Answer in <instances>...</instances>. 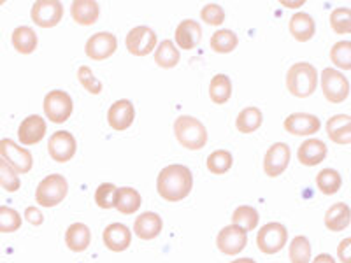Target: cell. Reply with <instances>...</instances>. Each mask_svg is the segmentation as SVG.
Returning a JSON list of instances; mask_svg holds the SVG:
<instances>
[{
    "label": "cell",
    "mask_w": 351,
    "mask_h": 263,
    "mask_svg": "<svg viewBox=\"0 0 351 263\" xmlns=\"http://www.w3.org/2000/svg\"><path fill=\"white\" fill-rule=\"evenodd\" d=\"M192 190L193 174L186 165H167L156 177V192L167 202H181L192 193Z\"/></svg>",
    "instance_id": "obj_1"
},
{
    "label": "cell",
    "mask_w": 351,
    "mask_h": 263,
    "mask_svg": "<svg viewBox=\"0 0 351 263\" xmlns=\"http://www.w3.org/2000/svg\"><path fill=\"white\" fill-rule=\"evenodd\" d=\"M176 140L190 151H199L208 144V128L193 116H178L174 121Z\"/></svg>",
    "instance_id": "obj_2"
},
{
    "label": "cell",
    "mask_w": 351,
    "mask_h": 263,
    "mask_svg": "<svg viewBox=\"0 0 351 263\" xmlns=\"http://www.w3.org/2000/svg\"><path fill=\"white\" fill-rule=\"evenodd\" d=\"M288 92L297 99H307L316 92L318 88V71L315 65L307 62L293 64L287 72Z\"/></svg>",
    "instance_id": "obj_3"
},
{
    "label": "cell",
    "mask_w": 351,
    "mask_h": 263,
    "mask_svg": "<svg viewBox=\"0 0 351 263\" xmlns=\"http://www.w3.org/2000/svg\"><path fill=\"white\" fill-rule=\"evenodd\" d=\"M69 193V183L62 174L46 175L36 190V200L40 208H56L65 200Z\"/></svg>",
    "instance_id": "obj_4"
},
{
    "label": "cell",
    "mask_w": 351,
    "mask_h": 263,
    "mask_svg": "<svg viewBox=\"0 0 351 263\" xmlns=\"http://www.w3.org/2000/svg\"><path fill=\"white\" fill-rule=\"evenodd\" d=\"M44 114L51 123H65L72 116L74 111V102H72V97L69 95L64 90H51L49 93H46L44 97Z\"/></svg>",
    "instance_id": "obj_5"
},
{
    "label": "cell",
    "mask_w": 351,
    "mask_h": 263,
    "mask_svg": "<svg viewBox=\"0 0 351 263\" xmlns=\"http://www.w3.org/2000/svg\"><path fill=\"white\" fill-rule=\"evenodd\" d=\"M322 92L330 104H341L350 97V81L337 68L327 67L322 72Z\"/></svg>",
    "instance_id": "obj_6"
},
{
    "label": "cell",
    "mask_w": 351,
    "mask_h": 263,
    "mask_svg": "<svg viewBox=\"0 0 351 263\" xmlns=\"http://www.w3.org/2000/svg\"><path fill=\"white\" fill-rule=\"evenodd\" d=\"M288 242V230L285 225L272 223L263 225L256 234V247L263 255H276L280 253Z\"/></svg>",
    "instance_id": "obj_7"
},
{
    "label": "cell",
    "mask_w": 351,
    "mask_h": 263,
    "mask_svg": "<svg viewBox=\"0 0 351 263\" xmlns=\"http://www.w3.org/2000/svg\"><path fill=\"white\" fill-rule=\"evenodd\" d=\"M0 158H4L18 174H28L34 167L32 153L11 139L0 140Z\"/></svg>",
    "instance_id": "obj_8"
},
{
    "label": "cell",
    "mask_w": 351,
    "mask_h": 263,
    "mask_svg": "<svg viewBox=\"0 0 351 263\" xmlns=\"http://www.w3.org/2000/svg\"><path fill=\"white\" fill-rule=\"evenodd\" d=\"M128 53L134 56H148L156 49V34L153 28L141 25V27L132 28L125 39Z\"/></svg>",
    "instance_id": "obj_9"
},
{
    "label": "cell",
    "mask_w": 351,
    "mask_h": 263,
    "mask_svg": "<svg viewBox=\"0 0 351 263\" xmlns=\"http://www.w3.org/2000/svg\"><path fill=\"white\" fill-rule=\"evenodd\" d=\"M32 21L40 28H53L64 18V4L58 0H37L30 11Z\"/></svg>",
    "instance_id": "obj_10"
},
{
    "label": "cell",
    "mask_w": 351,
    "mask_h": 263,
    "mask_svg": "<svg viewBox=\"0 0 351 263\" xmlns=\"http://www.w3.org/2000/svg\"><path fill=\"white\" fill-rule=\"evenodd\" d=\"M77 151L76 137L67 130L55 132L48 140V153L56 164H67Z\"/></svg>",
    "instance_id": "obj_11"
},
{
    "label": "cell",
    "mask_w": 351,
    "mask_h": 263,
    "mask_svg": "<svg viewBox=\"0 0 351 263\" xmlns=\"http://www.w3.org/2000/svg\"><path fill=\"white\" fill-rule=\"evenodd\" d=\"M247 244V231L237 225H228L218 231L216 247L227 256H237Z\"/></svg>",
    "instance_id": "obj_12"
},
{
    "label": "cell",
    "mask_w": 351,
    "mask_h": 263,
    "mask_svg": "<svg viewBox=\"0 0 351 263\" xmlns=\"http://www.w3.org/2000/svg\"><path fill=\"white\" fill-rule=\"evenodd\" d=\"M116 49H118V39L111 32L93 34L84 46V53H86L88 58L95 62L108 60L114 55Z\"/></svg>",
    "instance_id": "obj_13"
},
{
    "label": "cell",
    "mask_w": 351,
    "mask_h": 263,
    "mask_svg": "<svg viewBox=\"0 0 351 263\" xmlns=\"http://www.w3.org/2000/svg\"><path fill=\"white\" fill-rule=\"evenodd\" d=\"M290 158L291 149L288 144H272L271 148L267 149V153H265V158H263V172H265L269 177H278V175H281L288 168Z\"/></svg>",
    "instance_id": "obj_14"
},
{
    "label": "cell",
    "mask_w": 351,
    "mask_h": 263,
    "mask_svg": "<svg viewBox=\"0 0 351 263\" xmlns=\"http://www.w3.org/2000/svg\"><path fill=\"white\" fill-rule=\"evenodd\" d=\"M136 120V105L128 99L116 100L108 111V123L112 130H128Z\"/></svg>",
    "instance_id": "obj_15"
},
{
    "label": "cell",
    "mask_w": 351,
    "mask_h": 263,
    "mask_svg": "<svg viewBox=\"0 0 351 263\" xmlns=\"http://www.w3.org/2000/svg\"><path fill=\"white\" fill-rule=\"evenodd\" d=\"M285 130L291 136L297 137H307L315 136L316 132L322 128V121H319L318 116L307 114V112H293L285 120L283 123Z\"/></svg>",
    "instance_id": "obj_16"
},
{
    "label": "cell",
    "mask_w": 351,
    "mask_h": 263,
    "mask_svg": "<svg viewBox=\"0 0 351 263\" xmlns=\"http://www.w3.org/2000/svg\"><path fill=\"white\" fill-rule=\"evenodd\" d=\"M46 130H48V127H46V121H44L43 116L30 114L20 123L18 139L23 146H34V144H39L44 139Z\"/></svg>",
    "instance_id": "obj_17"
},
{
    "label": "cell",
    "mask_w": 351,
    "mask_h": 263,
    "mask_svg": "<svg viewBox=\"0 0 351 263\" xmlns=\"http://www.w3.org/2000/svg\"><path fill=\"white\" fill-rule=\"evenodd\" d=\"M174 39L178 49H184V51L195 49L202 39V27L195 20H183L176 28Z\"/></svg>",
    "instance_id": "obj_18"
},
{
    "label": "cell",
    "mask_w": 351,
    "mask_h": 263,
    "mask_svg": "<svg viewBox=\"0 0 351 263\" xmlns=\"http://www.w3.org/2000/svg\"><path fill=\"white\" fill-rule=\"evenodd\" d=\"M102 240L104 246L112 253L127 251L132 244V231L123 223H111L102 231Z\"/></svg>",
    "instance_id": "obj_19"
},
{
    "label": "cell",
    "mask_w": 351,
    "mask_h": 263,
    "mask_svg": "<svg viewBox=\"0 0 351 263\" xmlns=\"http://www.w3.org/2000/svg\"><path fill=\"white\" fill-rule=\"evenodd\" d=\"M164 230V219L156 212H143L134 221V231L141 240H153Z\"/></svg>",
    "instance_id": "obj_20"
},
{
    "label": "cell",
    "mask_w": 351,
    "mask_h": 263,
    "mask_svg": "<svg viewBox=\"0 0 351 263\" xmlns=\"http://www.w3.org/2000/svg\"><path fill=\"white\" fill-rule=\"evenodd\" d=\"M327 144L319 139H307L299 146L297 158L304 167H316L327 158Z\"/></svg>",
    "instance_id": "obj_21"
},
{
    "label": "cell",
    "mask_w": 351,
    "mask_h": 263,
    "mask_svg": "<svg viewBox=\"0 0 351 263\" xmlns=\"http://www.w3.org/2000/svg\"><path fill=\"white\" fill-rule=\"evenodd\" d=\"M325 130H327L328 139L334 144H339V146L351 144V116H332V118H328L327 125H325Z\"/></svg>",
    "instance_id": "obj_22"
},
{
    "label": "cell",
    "mask_w": 351,
    "mask_h": 263,
    "mask_svg": "<svg viewBox=\"0 0 351 263\" xmlns=\"http://www.w3.org/2000/svg\"><path fill=\"white\" fill-rule=\"evenodd\" d=\"M71 16L81 27L95 25L100 16V8L95 0H74L71 4Z\"/></svg>",
    "instance_id": "obj_23"
},
{
    "label": "cell",
    "mask_w": 351,
    "mask_h": 263,
    "mask_svg": "<svg viewBox=\"0 0 351 263\" xmlns=\"http://www.w3.org/2000/svg\"><path fill=\"white\" fill-rule=\"evenodd\" d=\"M288 30H290L291 37L299 42H307L311 40L316 34V23L313 20L311 14L307 12H295L293 16L290 18V23H288Z\"/></svg>",
    "instance_id": "obj_24"
},
{
    "label": "cell",
    "mask_w": 351,
    "mask_h": 263,
    "mask_svg": "<svg viewBox=\"0 0 351 263\" xmlns=\"http://www.w3.org/2000/svg\"><path fill=\"white\" fill-rule=\"evenodd\" d=\"M92 242V230L84 223H72L65 230V244L72 253H83Z\"/></svg>",
    "instance_id": "obj_25"
},
{
    "label": "cell",
    "mask_w": 351,
    "mask_h": 263,
    "mask_svg": "<svg viewBox=\"0 0 351 263\" xmlns=\"http://www.w3.org/2000/svg\"><path fill=\"white\" fill-rule=\"evenodd\" d=\"M324 223L330 231L346 230L351 223V208L346 202L334 203L325 212Z\"/></svg>",
    "instance_id": "obj_26"
},
{
    "label": "cell",
    "mask_w": 351,
    "mask_h": 263,
    "mask_svg": "<svg viewBox=\"0 0 351 263\" xmlns=\"http://www.w3.org/2000/svg\"><path fill=\"white\" fill-rule=\"evenodd\" d=\"M141 203H143V199H141V193L137 192L136 188H130V186L118 188V192H116V200H114L116 211L121 212V214L125 216L136 214V212L139 211Z\"/></svg>",
    "instance_id": "obj_27"
},
{
    "label": "cell",
    "mask_w": 351,
    "mask_h": 263,
    "mask_svg": "<svg viewBox=\"0 0 351 263\" xmlns=\"http://www.w3.org/2000/svg\"><path fill=\"white\" fill-rule=\"evenodd\" d=\"M12 48L16 49L20 55H32L39 46V37L36 30L30 27H18L11 36Z\"/></svg>",
    "instance_id": "obj_28"
},
{
    "label": "cell",
    "mask_w": 351,
    "mask_h": 263,
    "mask_svg": "<svg viewBox=\"0 0 351 263\" xmlns=\"http://www.w3.org/2000/svg\"><path fill=\"white\" fill-rule=\"evenodd\" d=\"M234 86H232V79L227 74H216L209 83V99L218 105L227 104L230 100Z\"/></svg>",
    "instance_id": "obj_29"
},
{
    "label": "cell",
    "mask_w": 351,
    "mask_h": 263,
    "mask_svg": "<svg viewBox=\"0 0 351 263\" xmlns=\"http://www.w3.org/2000/svg\"><path fill=\"white\" fill-rule=\"evenodd\" d=\"M181 55L174 40H162L155 49V64L162 68H174L180 64Z\"/></svg>",
    "instance_id": "obj_30"
},
{
    "label": "cell",
    "mask_w": 351,
    "mask_h": 263,
    "mask_svg": "<svg viewBox=\"0 0 351 263\" xmlns=\"http://www.w3.org/2000/svg\"><path fill=\"white\" fill-rule=\"evenodd\" d=\"M263 123V114L258 108H244L236 118V128L241 134H253Z\"/></svg>",
    "instance_id": "obj_31"
},
{
    "label": "cell",
    "mask_w": 351,
    "mask_h": 263,
    "mask_svg": "<svg viewBox=\"0 0 351 263\" xmlns=\"http://www.w3.org/2000/svg\"><path fill=\"white\" fill-rule=\"evenodd\" d=\"M239 44V37H237L236 32H232L228 28H223V30H218L211 36V40H209V46L215 53H219V55H228L234 49L237 48Z\"/></svg>",
    "instance_id": "obj_32"
},
{
    "label": "cell",
    "mask_w": 351,
    "mask_h": 263,
    "mask_svg": "<svg viewBox=\"0 0 351 263\" xmlns=\"http://www.w3.org/2000/svg\"><path fill=\"white\" fill-rule=\"evenodd\" d=\"M316 186L324 195H335L343 186V177L335 168H324L316 175Z\"/></svg>",
    "instance_id": "obj_33"
},
{
    "label": "cell",
    "mask_w": 351,
    "mask_h": 263,
    "mask_svg": "<svg viewBox=\"0 0 351 263\" xmlns=\"http://www.w3.org/2000/svg\"><path fill=\"white\" fill-rule=\"evenodd\" d=\"M232 165H234V156H232V153L227 151V149H216V151H213L211 155L208 156V160H206V167H208V171L215 175L227 174L232 168Z\"/></svg>",
    "instance_id": "obj_34"
},
{
    "label": "cell",
    "mask_w": 351,
    "mask_h": 263,
    "mask_svg": "<svg viewBox=\"0 0 351 263\" xmlns=\"http://www.w3.org/2000/svg\"><path fill=\"white\" fill-rule=\"evenodd\" d=\"M258 211L255 208H252V205H239L234 211V214H232V225H237V227H241L246 231L255 230L258 227Z\"/></svg>",
    "instance_id": "obj_35"
},
{
    "label": "cell",
    "mask_w": 351,
    "mask_h": 263,
    "mask_svg": "<svg viewBox=\"0 0 351 263\" xmlns=\"http://www.w3.org/2000/svg\"><path fill=\"white\" fill-rule=\"evenodd\" d=\"M290 263H309L311 262V242L304 236H297L290 242Z\"/></svg>",
    "instance_id": "obj_36"
},
{
    "label": "cell",
    "mask_w": 351,
    "mask_h": 263,
    "mask_svg": "<svg viewBox=\"0 0 351 263\" xmlns=\"http://www.w3.org/2000/svg\"><path fill=\"white\" fill-rule=\"evenodd\" d=\"M330 60L337 68L351 71V40H339L330 49Z\"/></svg>",
    "instance_id": "obj_37"
},
{
    "label": "cell",
    "mask_w": 351,
    "mask_h": 263,
    "mask_svg": "<svg viewBox=\"0 0 351 263\" xmlns=\"http://www.w3.org/2000/svg\"><path fill=\"white\" fill-rule=\"evenodd\" d=\"M23 218L16 209L0 205V234H14L21 228Z\"/></svg>",
    "instance_id": "obj_38"
},
{
    "label": "cell",
    "mask_w": 351,
    "mask_h": 263,
    "mask_svg": "<svg viewBox=\"0 0 351 263\" xmlns=\"http://www.w3.org/2000/svg\"><path fill=\"white\" fill-rule=\"evenodd\" d=\"M0 186L4 188L5 192L9 193L18 192L21 186L18 172L14 171L4 158H0Z\"/></svg>",
    "instance_id": "obj_39"
},
{
    "label": "cell",
    "mask_w": 351,
    "mask_h": 263,
    "mask_svg": "<svg viewBox=\"0 0 351 263\" xmlns=\"http://www.w3.org/2000/svg\"><path fill=\"white\" fill-rule=\"evenodd\" d=\"M330 27L335 34H351V9L337 8L330 14Z\"/></svg>",
    "instance_id": "obj_40"
},
{
    "label": "cell",
    "mask_w": 351,
    "mask_h": 263,
    "mask_svg": "<svg viewBox=\"0 0 351 263\" xmlns=\"http://www.w3.org/2000/svg\"><path fill=\"white\" fill-rule=\"evenodd\" d=\"M77 81H80L81 86H83L90 95H99V93L102 92V83H100V79H97V77L93 76V71L88 67V65H81V67L77 68Z\"/></svg>",
    "instance_id": "obj_41"
},
{
    "label": "cell",
    "mask_w": 351,
    "mask_h": 263,
    "mask_svg": "<svg viewBox=\"0 0 351 263\" xmlns=\"http://www.w3.org/2000/svg\"><path fill=\"white\" fill-rule=\"evenodd\" d=\"M116 192L118 188L112 183H102L95 192V202L100 209H112L114 208Z\"/></svg>",
    "instance_id": "obj_42"
},
{
    "label": "cell",
    "mask_w": 351,
    "mask_h": 263,
    "mask_svg": "<svg viewBox=\"0 0 351 263\" xmlns=\"http://www.w3.org/2000/svg\"><path fill=\"white\" fill-rule=\"evenodd\" d=\"M200 18L206 25L219 27L225 21V9L219 4H206L200 11Z\"/></svg>",
    "instance_id": "obj_43"
},
{
    "label": "cell",
    "mask_w": 351,
    "mask_h": 263,
    "mask_svg": "<svg viewBox=\"0 0 351 263\" xmlns=\"http://www.w3.org/2000/svg\"><path fill=\"white\" fill-rule=\"evenodd\" d=\"M337 258L341 263H351V237H346L337 246Z\"/></svg>",
    "instance_id": "obj_44"
},
{
    "label": "cell",
    "mask_w": 351,
    "mask_h": 263,
    "mask_svg": "<svg viewBox=\"0 0 351 263\" xmlns=\"http://www.w3.org/2000/svg\"><path fill=\"white\" fill-rule=\"evenodd\" d=\"M25 219L32 227H40L44 223V214L37 208H27L25 209Z\"/></svg>",
    "instance_id": "obj_45"
},
{
    "label": "cell",
    "mask_w": 351,
    "mask_h": 263,
    "mask_svg": "<svg viewBox=\"0 0 351 263\" xmlns=\"http://www.w3.org/2000/svg\"><path fill=\"white\" fill-rule=\"evenodd\" d=\"M313 263H337V262H335L334 256H330L328 253H322V255H318L315 260H313Z\"/></svg>",
    "instance_id": "obj_46"
},
{
    "label": "cell",
    "mask_w": 351,
    "mask_h": 263,
    "mask_svg": "<svg viewBox=\"0 0 351 263\" xmlns=\"http://www.w3.org/2000/svg\"><path fill=\"white\" fill-rule=\"evenodd\" d=\"M281 4L285 5V8H300V5L304 4V0H299V2H287V0H281Z\"/></svg>",
    "instance_id": "obj_47"
},
{
    "label": "cell",
    "mask_w": 351,
    "mask_h": 263,
    "mask_svg": "<svg viewBox=\"0 0 351 263\" xmlns=\"http://www.w3.org/2000/svg\"><path fill=\"white\" fill-rule=\"evenodd\" d=\"M230 263H256V262L253 258H237Z\"/></svg>",
    "instance_id": "obj_48"
}]
</instances>
